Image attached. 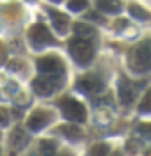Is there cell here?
Listing matches in <instances>:
<instances>
[{
    "instance_id": "obj_24",
    "label": "cell",
    "mask_w": 151,
    "mask_h": 156,
    "mask_svg": "<svg viewBox=\"0 0 151 156\" xmlns=\"http://www.w3.org/2000/svg\"><path fill=\"white\" fill-rule=\"evenodd\" d=\"M86 20H91V21H104V18H101L96 12H90L86 15Z\"/></svg>"
},
{
    "instance_id": "obj_14",
    "label": "cell",
    "mask_w": 151,
    "mask_h": 156,
    "mask_svg": "<svg viewBox=\"0 0 151 156\" xmlns=\"http://www.w3.org/2000/svg\"><path fill=\"white\" fill-rule=\"evenodd\" d=\"M97 8L104 13H115L120 12L122 2L120 0H97Z\"/></svg>"
},
{
    "instance_id": "obj_2",
    "label": "cell",
    "mask_w": 151,
    "mask_h": 156,
    "mask_svg": "<svg viewBox=\"0 0 151 156\" xmlns=\"http://www.w3.org/2000/svg\"><path fill=\"white\" fill-rule=\"evenodd\" d=\"M58 107H60L62 114L65 115V119L68 120H75V122L86 120V107L80 101H76L75 98H70V96L62 98L58 101Z\"/></svg>"
},
{
    "instance_id": "obj_4",
    "label": "cell",
    "mask_w": 151,
    "mask_h": 156,
    "mask_svg": "<svg viewBox=\"0 0 151 156\" xmlns=\"http://www.w3.org/2000/svg\"><path fill=\"white\" fill-rule=\"evenodd\" d=\"M28 37H29V42L33 44L34 49H41L44 46H49V44L55 42L51 31H49L47 26H44L42 23L33 24L31 29L28 31Z\"/></svg>"
},
{
    "instance_id": "obj_6",
    "label": "cell",
    "mask_w": 151,
    "mask_h": 156,
    "mask_svg": "<svg viewBox=\"0 0 151 156\" xmlns=\"http://www.w3.org/2000/svg\"><path fill=\"white\" fill-rule=\"evenodd\" d=\"M60 88V76H37L33 81V90L39 96H49Z\"/></svg>"
},
{
    "instance_id": "obj_19",
    "label": "cell",
    "mask_w": 151,
    "mask_h": 156,
    "mask_svg": "<svg viewBox=\"0 0 151 156\" xmlns=\"http://www.w3.org/2000/svg\"><path fill=\"white\" fill-rule=\"evenodd\" d=\"M138 111L140 112H151V90L146 91V94L143 96L140 106H138Z\"/></svg>"
},
{
    "instance_id": "obj_27",
    "label": "cell",
    "mask_w": 151,
    "mask_h": 156,
    "mask_svg": "<svg viewBox=\"0 0 151 156\" xmlns=\"http://www.w3.org/2000/svg\"><path fill=\"white\" fill-rule=\"evenodd\" d=\"M60 156H73V153H72V151H68V150H65V151H62V153H60Z\"/></svg>"
},
{
    "instance_id": "obj_10",
    "label": "cell",
    "mask_w": 151,
    "mask_h": 156,
    "mask_svg": "<svg viewBox=\"0 0 151 156\" xmlns=\"http://www.w3.org/2000/svg\"><path fill=\"white\" fill-rule=\"evenodd\" d=\"M135 88L132 86V83L128 80H122L120 81V86H119V98H120V101L124 102V104H128L130 101H133V98H135Z\"/></svg>"
},
{
    "instance_id": "obj_26",
    "label": "cell",
    "mask_w": 151,
    "mask_h": 156,
    "mask_svg": "<svg viewBox=\"0 0 151 156\" xmlns=\"http://www.w3.org/2000/svg\"><path fill=\"white\" fill-rule=\"evenodd\" d=\"M0 112H2V125L5 127L8 124V112H7V109H5V107H2V109H0Z\"/></svg>"
},
{
    "instance_id": "obj_28",
    "label": "cell",
    "mask_w": 151,
    "mask_h": 156,
    "mask_svg": "<svg viewBox=\"0 0 151 156\" xmlns=\"http://www.w3.org/2000/svg\"><path fill=\"white\" fill-rule=\"evenodd\" d=\"M112 156H122V154H120V151H115V153L112 154Z\"/></svg>"
},
{
    "instance_id": "obj_1",
    "label": "cell",
    "mask_w": 151,
    "mask_h": 156,
    "mask_svg": "<svg viewBox=\"0 0 151 156\" xmlns=\"http://www.w3.org/2000/svg\"><path fill=\"white\" fill-rule=\"evenodd\" d=\"M128 65L136 73L151 70V39H146L132 49L128 54Z\"/></svg>"
},
{
    "instance_id": "obj_7",
    "label": "cell",
    "mask_w": 151,
    "mask_h": 156,
    "mask_svg": "<svg viewBox=\"0 0 151 156\" xmlns=\"http://www.w3.org/2000/svg\"><path fill=\"white\" fill-rule=\"evenodd\" d=\"M52 112L47 111V109H36L29 114L28 120H26V125L29 130L36 132V130H41L42 127H46L49 122L52 120Z\"/></svg>"
},
{
    "instance_id": "obj_21",
    "label": "cell",
    "mask_w": 151,
    "mask_h": 156,
    "mask_svg": "<svg viewBox=\"0 0 151 156\" xmlns=\"http://www.w3.org/2000/svg\"><path fill=\"white\" fill-rule=\"evenodd\" d=\"M8 67H10V70H13V72H23L24 67H26V63L23 60H19V58H13Z\"/></svg>"
},
{
    "instance_id": "obj_11",
    "label": "cell",
    "mask_w": 151,
    "mask_h": 156,
    "mask_svg": "<svg viewBox=\"0 0 151 156\" xmlns=\"http://www.w3.org/2000/svg\"><path fill=\"white\" fill-rule=\"evenodd\" d=\"M26 141H28V136L21 127H16L12 132V135H10V143H12V148H15V150H21L26 145Z\"/></svg>"
},
{
    "instance_id": "obj_20",
    "label": "cell",
    "mask_w": 151,
    "mask_h": 156,
    "mask_svg": "<svg viewBox=\"0 0 151 156\" xmlns=\"http://www.w3.org/2000/svg\"><path fill=\"white\" fill-rule=\"evenodd\" d=\"M67 5L72 12H81L88 7V0H68Z\"/></svg>"
},
{
    "instance_id": "obj_9",
    "label": "cell",
    "mask_w": 151,
    "mask_h": 156,
    "mask_svg": "<svg viewBox=\"0 0 151 156\" xmlns=\"http://www.w3.org/2000/svg\"><path fill=\"white\" fill-rule=\"evenodd\" d=\"M47 12H49V16H51L54 29H55L60 36H63V34L67 33V29H68V16L65 13L58 12V10H52V8H49Z\"/></svg>"
},
{
    "instance_id": "obj_25",
    "label": "cell",
    "mask_w": 151,
    "mask_h": 156,
    "mask_svg": "<svg viewBox=\"0 0 151 156\" xmlns=\"http://www.w3.org/2000/svg\"><path fill=\"white\" fill-rule=\"evenodd\" d=\"M127 24H128V21H127L125 18H120V20H117V21L114 23V28L115 29H122V28H125Z\"/></svg>"
},
{
    "instance_id": "obj_8",
    "label": "cell",
    "mask_w": 151,
    "mask_h": 156,
    "mask_svg": "<svg viewBox=\"0 0 151 156\" xmlns=\"http://www.w3.org/2000/svg\"><path fill=\"white\" fill-rule=\"evenodd\" d=\"M80 91L83 93H99L102 91V81L97 75H93V73H88V75H83L76 80L75 85Z\"/></svg>"
},
{
    "instance_id": "obj_17",
    "label": "cell",
    "mask_w": 151,
    "mask_h": 156,
    "mask_svg": "<svg viewBox=\"0 0 151 156\" xmlns=\"http://www.w3.org/2000/svg\"><path fill=\"white\" fill-rule=\"evenodd\" d=\"M109 151H111V146L107 143H96V145H93L90 148L88 154L90 156H107Z\"/></svg>"
},
{
    "instance_id": "obj_18",
    "label": "cell",
    "mask_w": 151,
    "mask_h": 156,
    "mask_svg": "<svg viewBox=\"0 0 151 156\" xmlns=\"http://www.w3.org/2000/svg\"><path fill=\"white\" fill-rule=\"evenodd\" d=\"M128 12L133 15L135 18H138V20H149L151 18V13L148 12V10H145L143 7L135 5V3H132L130 7H128Z\"/></svg>"
},
{
    "instance_id": "obj_12",
    "label": "cell",
    "mask_w": 151,
    "mask_h": 156,
    "mask_svg": "<svg viewBox=\"0 0 151 156\" xmlns=\"http://www.w3.org/2000/svg\"><path fill=\"white\" fill-rule=\"evenodd\" d=\"M58 130L62 132L63 136H67L68 140H78L83 136V130L76 124H63L58 127Z\"/></svg>"
},
{
    "instance_id": "obj_3",
    "label": "cell",
    "mask_w": 151,
    "mask_h": 156,
    "mask_svg": "<svg viewBox=\"0 0 151 156\" xmlns=\"http://www.w3.org/2000/svg\"><path fill=\"white\" fill-rule=\"evenodd\" d=\"M68 49H70L72 57L75 58L78 63H81V65L90 63L91 58L94 57V47H93L91 42L86 41V39H80V37L72 39Z\"/></svg>"
},
{
    "instance_id": "obj_23",
    "label": "cell",
    "mask_w": 151,
    "mask_h": 156,
    "mask_svg": "<svg viewBox=\"0 0 151 156\" xmlns=\"http://www.w3.org/2000/svg\"><path fill=\"white\" fill-rule=\"evenodd\" d=\"M127 150H128L130 154H135L136 151H138V145H136V141H133V140L127 141Z\"/></svg>"
},
{
    "instance_id": "obj_5",
    "label": "cell",
    "mask_w": 151,
    "mask_h": 156,
    "mask_svg": "<svg viewBox=\"0 0 151 156\" xmlns=\"http://www.w3.org/2000/svg\"><path fill=\"white\" fill-rule=\"evenodd\" d=\"M37 70L41 73H46V75L51 76H60L65 67H63V62L60 57L57 55H46L37 58Z\"/></svg>"
},
{
    "instance_id": "obj_13",
    "label": "cell",
    "mask_w": 151,
    "mask_h": 156,
    "mask_svg": "<svg viewBox=\"0 0 151 156\" xmlns=\"http://www.w3.org/2000/svg\"><path fill=\"white\" fill-rule=\"evenodd\" d=\"M73 31H75V34L80 39H86V41L96 36L94 26H91V24H85V23H76L75 26H73Z\"/></svg>"
},
{
    "instance_id": "obj_30",
    "label": "cell",
    "mask_w": 151,
    "mask_h": 156,
    "mask_svg": "<svg viewBox=\"0 0 151 156\" xmlns=\"http://www.w3.org/2000/svg\"><path fill=\"white\" fill-rule=\"evenodd\" d=\"M29 2H33V0H29Z\"/></svg>"
},
{
    "instance_id": "obj_22",
    "label": "cell",
    "mask_w": 151,
    "mask_h": 156,
    "mask_svg": "<svg viewBox=\"0 0 151 156\" xmlns=\"http://www.w3.org/2000/svg\"><path fill=\"white\" fill-rule=\"evenodd\" d=\"M138 130H140L145 136L151 138V122H145V124H140V125H138Z\"/></svg>"
},
{
    "instance_id": "obj_29",
    "label": "cell",
    "mask_w": 151,
    "mask_h": 156,
    "mask_svg": "<svg viewBox=\"0 0 151 156\" xmlns=\"http://www.w3.org/2000/svg\"><path fill=\"white\" fill-rule=\"evenodd\" d=\"M52 2H60V0H52Z\"/></svg>"
},
{
    "instance_id": "obj_15",
    "label": "cell",
    "mask_w": 151,
    "mask_h": 156,
    "mask_svg": "<svg viewBox=\"0 0 151 156\" xmlns=\"http://www.w3.org/2000/svg\"><path fill=\"white\" fill-rule=\"evenodd\" d=\"M21 16V7L18 3H8L3 7V18L7 21H16Z\"/></svg>"
},
{
    "instance_id": "obj_16",
    "label": "cell",
    "mask_w": 151,
    "mask_h": 156,
    "mask_svg": "<svg viewBox=\"0 0 151 156\" xmlns=\"http://www.w3.org/2000/svg\"><path fill=\"white\" fill-rule=\"evenodd\" d=\"M39 150H41V156H55L57 145L54 140L44 138V140H41V143H39Z\"/></svg>"
}]
</instances>
